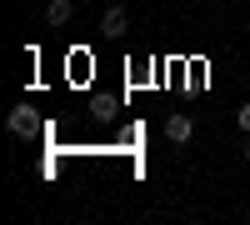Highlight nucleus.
<instances>
[{
	"instance_id": "4",
	"label": "nucleus",
	"mask_w": 250,
	"mask_h": 225,
	"mask_svg": "<svg viewBox=\"0 0 250 225\" xmlns=\"http://www.w3.org/2000/svg\"><path fill=\"white\" fill-rule=\"evenodd\" d=\"M70 15H75V0H50L45 5V25H65Z\"/></svg>"
},
{
	"instance_id": "5",
	"label": "nucleus",
	"mask_w": 250,
	"mask_h": 225,
	"mask_svg": "<svg viewBox=\"0 0 250 225\" xmlns=\"http://www.w3.org/2000/svg\"><path fill=\"white\" fill-rule=\"evenodd\" d=\"M235 120H240V130H250V105H240V115H235Z\"/></svg>"
},
{
	"instance_id": "2",
	"label": "nucleus",
	"mask_w": 250,
	"mask_h": 225,
	"mask_svg": "<svg viewBox=\"0 0 250 225\" xmlns=\"http://www.w3.org/2000/svg\"><path fill=\"white\" fill-rule=\"evenodd\" d=\"M125 25H130L125 5H105V15H100V30H105V35H125Z\"/></svg>"
},
{
	"instance_id": "6",
	"label": "nucleus",
	"mask_w": 250,
	"mask_h": 225,
	"mask_svg": "<svg viewBox=\"0 0 250 225\" xmlns=\"http://www.w3.org/2000/svg\"><path fill=\"white\" fill-rule=\"evenodd\" d=\"M240 155H245V160H250V130H245V140H240Z\"/></svg>"
},
{
	"instance_id": "3",
	"label": "nucleus",
	"mask_w": 250,
	"mask_h": 225,
	"mask_svg": "<svg viewBox=\"0 0 250 225\" xmlns=\"http://www.w3.org/2000/svg\"><path fill=\"white\" fill-rule=\"evenodd\" d=\"M5 125H10L15 135H30V130H35V110H30V105H15V110L5 115Z\"/></svg>"
},
{
	"instance_id": "1",
	"label": "nucleus",
	"mask_w": 250,
	"mask_h": 225,
	"mask_svg": "<svg viewBox=\"0 0 250 225\" xmlns=\"http://www.w3.org/2000/svg\"><path fill=\"white\" fill-rule=\"evenodd\" d=\"M195 135V120L185 115V110H175V115H165V140L170 145H185V140Z\"/></svg>"
}]
</instances>
